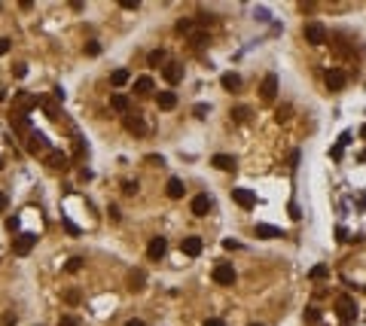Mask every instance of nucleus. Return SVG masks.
Segmentation results:
<instances>
[{
  "instance_id": "1",
  "label": "nucleus",
  "mask_w": 366,
  "mask_h": 326,
  "mask_svg": "<svg viewBox=\"0 0 366 326\" xmlns=\"http://www.w3.org/2000/svg\"><path fill=\"white\" fill-rule=\"evenodd\" d=\"M302 37H305V43H311V46H324V43L329 40V31L320 25V21H308V25L302 28Z\"/></svg>"
},
{
  "instance_id": "2",
  "label": "nucleus",
  "mask_w": 366,
  "mask_h": 326,
  "mask_svg": "<svg viewBox=\"0 0 366 326\" xmlns=\"http://www.w3.org/2000/svg\"><path fill=\"white\" fill-rule=\"evenodd\" d=\"M333 308H336V314H339L345 323H351L354 317H357V302H354L351 296H339V299L333 302Z\"/></svg>"
},
{
  "instance_id": "3",
  "label": "nucleus",
  "mask_w": 366,
  "mask_h": 326,
  "mask_svg": "<svg viewBox=\"0 0 366 326\" xmlns=\"http://www.w3.org/2000/svg\"><path fill=\"white\" fill-rule=\"evenodd\" d=\"M34 244H37V235H31V232H18L16 238H13V253L16 256H28L34 250Z\"/></svg>"
},
{
  "instance_id": "4",
  "label": "nucleus",
  "mask_w": 366,
  "mask_h": 326,
  "mask_svg": "<svg viewBox=\"0 0 366 326\" xmlns=\"http://www.w3.org/2000/svg\"><path fill=\"white\" fill-rule=\"evenodd\" d=\"M25 150H28L31 155H37V153H49V137H46L43 131H37V128H34V131L28 134V143H25Z\"/></svg>"
},
{
  "instance_id": "5",
  "label": "nucleus",
  "mask_w": 366,
  "mask_h": 326,
  "mask_svg": "<svg viewBox=\"0 0 366 326\" xmlns=\"http://www.w3.org/2000/svg\"><path fill=\"white\" fill-rule=\"evenodd\" d=\"M235 268L229 265V262H220V265H214V284H220V287H232L235 284Z\"/></svg>"
},
{
  "instance_id": "6",
  "label": "nucleus",
  "mask_w": 366,
  "mask_h": 326,
  "mask_svg": "<svg viewBox=\"0 0 366 326\" xmlns=\"http://www.w3.org/2000/svg\"><path fill=\"white\" fill-rule=\"evenodd\" d=\"M37 104H40V98H37V95H28V92H21V95L13 98V110H16V116H25L28 110H34Z\"/></svg>"
},
{
  "instance_id": "7",
  "label": "nucleus",
  "mask_w": 366,
  "mask_h": 326,
  "mask_svg": "<svg viewBox=\"0 0 366 326\" xmlns=\"http://www.w3.org/2000/svg\"><path fill=\"white\" fill-rule=\"evenodd\" d=\"M345 83H348V73L342 70V67H329V70H327V88H329V92L345 88Z\"/></svg>"
},
{
  "instance_id": "8",
  "label": "nucleus",
  "mask_w": 366,
  "mask_h": 326,
  "mask_svg": "<svg viewBox=\"0 0 366 326\" xmlns=\"http://www.w3.org/2000/svg\"><path fill=\"white\" fill-rule=\"evenodd\" d=\"M46 165H49L52 171H64V168H71V159H67V153H61V150H49L46 153Z\"/></svg>"
},
{
  "instance_id": "9",
  "label": "nucleus",
  "mask_w": 366,
  "mask_h": 326,
  "mask_svg": "<svg viewBox=\"0 0 366 326\" xmlns=\"http://www.w3.org/2000/svg\"><path fill=\"white\" fill-rule=\"evenodd\" d=\"M232 201H235L238 207H244V210H250V207L256 205V195L250 192V189H244V186H238V189H232Z\"/></svg>"
},
{
  "instance_id": "10",
  "label": "nucleus",
  "mask_w": 366,
  "mask_h": 326,
  "mask_svg": "<svg viewBox=\"0 0 366 326\" xmlns=\"http://www.w3.org/2000/svg\"><path fill=\"white\" fill-rule=\"evenodd\" d=\"M274 95H278V76L269 73L266 80H262V86H259V98L262 101H274Z\"/></svg>"
},
{
  "instance_id": "11",
  "label": "nucleus",
  "mask_w": 366,
  "mask_h": 326,
  "mask_svg": "<svg viewBox=\"0 0 366 326\" xmlns=\"http://www.w3.org/2000/svg\"><path fill=\"white\" fill-rule=\"evenodd\" d=\"M125 128H128L131 134H146V122H144V116L141 113H125Z\"/></svg>"
},
{
  "instance_id": "12",
  "label": "nucleus",
  "mask_w": 366,
  "mask_h": 326,
  "mask_svg": "<svg viewBox=\"0 0 366 326\" xmlns=\"http://www.w3.org/2000/svg\"><path fill=\"white\" fill-rule=\"evenodd\" d=\"M201 247H204V244H201L199 235H186V238L180 241V250L186 253V256H199V253H201Z\"/></svg>"
},
{
  "instance_id": "13",
  "label": "nucleus",
  "mask_w": 366,
  "mask_h": 326,
  "mask_svg": "<svg viewBox=\"0 0 366 326\" xmlns=\"http://www.w3.org/2000/svg\"><path fill=\"white\" fill-rule=\"evenodd\" d=\"M162 76H165V83L177 86V83L183 80V64H177V61H168V64H165V70H162Z\"/></svg>"
},
{
  "instance_id": "14",
  "label": "nucleus",
  "mask_w": 366,
  "mask_h": 326,
  "mask_svg": "<svg viewBox=\"0 0 366 326\" xmlns=\"http://www.w3.org/2000/svg\"><path fill=\"white\" fill-rule=\"evenodd\" d=\"M211 165L217 168V171H235V168H238V162L232 159V155H226V153H217L214 159H211Z\"/></svg>"
},
{
  "instance_id": "15",
  "label": "nucleus",
  "mask_w": 366,
  "mask_h": 326,
  "mask_svg": "<svg viewBox=\"0 0 366 326\" xmlns=\"http://www.w3.org/2000/svg\"><path fill=\"white\" fill-rule=\"evenodd\" d=\"M165 250H168V241L165 238H153L150 247H146V256L156 262V259H162V256H165Z\"/></svg>"
},
{
  "instance_id": "16",
  "label": "nucleus",
  "mask_w": 366,
  "mask_h": 326,
  "mask_svg": "<svg viewBox=\"0 0 366 326\" xmlns=\"http://www.w3.org/2000/svg\"><path fill=\"white\" fill-rule=\"evenodd\" d=\"M256 238H266V241H274V238H284L281 229L269 226V223H256Z\"/></svg>"
},
{
  "instance_id": "17",
  "label": "nucleus",
  "mask_w": 366,
  "mask_h": 326,
  "mask_svg": "<svg viewBox=\"0 0 366 326\" xmlns=\"http://www.w3.org/2000/svg\"><path fill=\"white\" fill-rule=\"evenodd\" d=\"M110 107L116 110V113H131V101H128V95H122V92H116L110 98Z\"/></svg>"
},
{
  "instance_id": "18",
  "label": "nucleus",
  "mask_w": 366,
  "mask_h": 326,
  "mask_svg": "<svg viewBox=\"0 0 366 326\" xmlns=\"http://www.w3.org/2000/svg\"><path fill=\"white\" fill-rule=\"evenodd\" d=\"M189 207H192V213H196V217H208V210H211V198H208V195H196Z\"/></svg>"
},
{
  "instance_id": "19",
  "label": "nucleus",
  "mask_w": 366,
  "mask_h": 326,
  "mask_svg": "<svg viewBox=\"0 0 366 326\" xmlns=\"http://www.w3.org/2000/svg\"><path fill=\"white\" fill-rule=\"evenodd\" d=\"M165 192H168V198H183L186 186H183V180H180V177H171V180H168V186H165Z\"/></svg>"
},
{
  "instance_id": "20",
  "label": "nucleus",
  "mask_w": 366,
  "mask_h": 326,
  "mask_svg": "<svg viewBox=\"0 0 366 326\" xmlns=\"http://www.w3.org/2000/svg\"><path fill=\"white\" fill-rule=\"evenodd\" d=\"M220 86L226 88V92H238V88H241V76H238V73H223L220 76Z\"/></svg>"
},
{
  "instance_id": "21",
  "label": "nucleus",
  "mask_w": 366,
  "mask_h": 326,
  "mask_svg": "<svg viewBox=\"0 0 366 326\" xmlns=\"http://www.w3.org/2000/svg\"><path fill=\"white\" fill-rule=\"evenodd\" d=\"M156 104H159V110H174L177 107V95L174 92H159Z\"/></svg>"
},
{
  "instance_id": "22",
  "label": "nucleus",
  "mask_w": 366,
  "mask_h": 326,
  "mask_svg": "<svg viewBox=\"0 0 366 326\" xmlns=\"http://www.w3.org/2000/svg\"><path fill=\"white\" fill-rule=\"evenodd\" d=\"M13 131H16V134H25V137H28V134L34 131L31 119H28V116H13Z\"/></svg>"
},
{
  "instance_id": "23",
  "label": "nucleus",
  "mask_w": 366,
  "mask_h": 326,
  "mask_svg": "<svg viewBox=\"0 0 366 326\" xmlns=\"http://www.w3.org/2000/svg\"><path fill=\"white\" fill-rule=\"evenodd\" d=\"M153 88H156L153 76H137V80H134V92H137V95H150Z\"/></svg>"
},
{
  "instance_id": "24",
  "label": "nucleus",
  "mask_w": 366,
  "mask_h": 326,
  "mask_svg": "<svg viewBox=\"0 0 366 326\" xmlns=\"http://www.w3.org/2000/svg\"><path fill=\"white\" fill-rule=\"evenodd\" d=\"M144 284H146L144 268H134V272L128 275V290H144Z\"/></svg>"
},
{
  "instance_id": "25",
  "label": "nucleus",
  "mask_w": 366,
  "mask_h": 326,
  "mask_svg": "<svg viewBox=\"0 0 366 326\" xmlns=\"http://www.w3.org/2000/svg\"><path fill=\"white\" fill-rule=\"evenodd\" d=\"M128 80H131V73L125 70V67H119V70H113V73H110V83H113V86H125Z\"/></svg>"
},
{
  "instance_id": "26",
  "label": "nucleus",
  "mask_w": 366,
  "mask_h": 326,
  "mask_svg": "<svg viewBox=\"0 0 366 326\" xmlns=\"http://www.w3.org/2000/svg\"><path fill=\"white\" fill-rule=\"evenodd\" d=\"M162 61H165V49H153L150 55H146V64H150V67H159Z\"/></svg>"
},
{
  "instance_id": "27",
  "label": "nucleus",
  "mask_w": 366,
  "mask_h": 326,
  "mask_svg": "<svg viewBox=\"0 0 366 326\" xmlns=\"http://www.w3.org/2000/svg\"><path fill=\"white\" fill-rule=\"evenodd\" d=\"M40 107L46 110V116H49V119H58V107H55V101H46V98H40Z\"/></svg>"
},
{
  "instance_id": "28",
  "label": "nucleus",
  "mask_w": 366,
  "mask_h": 326,
  "mask_svg": "<svg viewBox=\"0 0 366 326\" xmlns=\"http://www.w3.org/2000/svg\"><path fill=\"white\" fill-rule=\"evenodd\" d=\"M229 116H232V122H247V119H250V110H247V107H235Z\"/></svg>"
},
{
  "instance_id": "29",
  "label": "nucleus",
  "mask_w": 366,
  "mask_h": 326,
  "mask_svg": "<svg viewBox=\"0 0 366 326\" xmlns=\"http://www.w3.org/2000/svg\"><path fill=\"white\" fill-rule=\"evenodd\" d=\"M327 275H329V268H327V265H314L311 272H308V277H311V280H324Z\"/></svg>"
},
{
  "instance_id": "30",
  "label": "nucleus",
  "mask_w": 366,
  "mask_h": 326,
  "mask_svg": "<svg viewBox=\"0 0 366 326\" xmlns=\"http://www.w3.org/2000/svg\"><path fill=\"white\" fill-rule=\"evenodd\" d=\"M192 46H208V31H192Z\"/></svg>"
},
{
  "instance_id": "31",
  "label": "nucleus",
  "mask_w": 366,
  "mask_h": 326,
  "mask_svg": "<svg viewBox=\"0 0 366 326\" xmlns=\"http://www.w3.org/2000/svg\"><path fill=\"white\" fill-rule=\"evenodd\" d=\"M58 326H83V320H79L76 314H64V317L58 320Z\"/></svg>"
},
{
  "instance_id": "32",
  "label": "nucleus",
  "mask_w": 366,
  "mask_h": 326,
  "mask_svg": "<svg viewBox=\"0 0 366 326\" xmlns=\"http://www.w3.org/2000/svg\"><path fill=\"white\" fill-rule=\"evenodd\" d=\"M287 119H290V104H284V107L274 110V122H287Z\"/></svg>"
},
{
  "instance_id": "33",
  "label": "nucleus",
  "mask_w": 366,
  "mask_h": 326,
  "mask_svg": "<svg viewBox=\"0 0 366 326\" xmlns=\"http://www.w3.org/2000/svg\"><path fill=\"white\" fill-rule=\"evenodd\" d=\"M79 268H83V259H79V256H73V259H67V265H64V272H71V275H76Z\"/></svg>"
},
{
  "instance_id": "34",
  "label": "nucleus",
  "mask_w": 366,
  "mask_h": 326,
  "mask_svg": "<svg viewBox=\"0 0 366 326\" xmlns=\"http://www.w3.org/2000/svg\"><path fill=\"white\" fill-rule=\"evenodd\" d=\"M83 49H86V55H92V58H95V55H101V43H98V40H89Z\"/></svg>"
},
{
  "instance_id": "35",
  "label": "nucleus",
  "mask_w": 366,
  "mask_h": 326,
  "mask_svg": "<svg viewBox=\"0 0 366 326\" xmlns=\"http://www.w3.org/2000/svg\"><path fill=\"white\" fill-rule=\"evenodd\" d=\"M79 299H83V296H79V290H67V293H64L67 305H79Z\"/></svg>"
},
{
  "instance_id": "36",
  "label": "nucleus",
  "mask_w": 366,
  "mask_h": 326,
  "mask_svg": "<svg viewBox=\"0 0 366 326\" xmlns=\"http://www.w3.org/2000/svg\"><path fill=\"white\" fill-rule=\"evenodd\" d=\"M208 104H196V107H192V116H196V119H208Z\"/></svg>"
},
{
  "instance_id": "37",
  "label": "nucleus",
  "mask_w": 366,
  "mask_h": 326,
  "mask_svg": "<svg viewBox=\"0 0 366 326\" xmlns=\"http://www.w3.org/2000/svg\"><path fill=\"white\" fill-rule=\"evenodd\" d=\"M192 31H196V28H192L189 18H180V21H177V34H192Z\"/></svg>"
},
{
  "instance_id": "38",
  "label": "nucleus",
  "mask_w": 366,
  "mask_h": 326,
  "mask_svg": "<svg viewBox=\"0 0 366 326\" xmlns=\"http://www.w3.org/2000/svg\"><path fill=\"white\" fill-rule=\"evenodd\" d=\"M305 320H308V323H317V320H320V308H314V305L305 308Z\"/></svg>"
},
{
  "instance_id": "39",
  "label": "nucleus",
  "mask_w": 366,
  "mask_h": 326,
  "mask_svg": "<svg viewBox=\"0 0 366 326\" xmlns=\"http://www.w3.org/2000/svg\"><path fill=\"white\" fill-rule=\"evenodd\" d=\"M6 229L9 232H18L21 229V217H6Z\"/></svg>"
},
{
  "instance_id": "40",
  "label": "nucleus",
  "mask_w": 366,
  "mask_h": 326,
  "mask_svg": "<svg viewBox=\"0 0 366 326\" xmlns=\"http://www.w3.org/2000/svg\"><path fill=\"white\" fill-rule=\"evenodd\" d=\"M137 189H141V186H137L134 180H125V183H122V192H125V195H134Z\"/></svg>"
},
{
  "instance_id": "41",
  "label": "nucleus",
  "mask_w": 366,
  "mask_h": 326,
  "mask_svg": "<svg viewBox=\"0 0 366 326\" xmlns=\"http://www.w3.org/2000/svg\"><path fill=\"white\" fill-rule=\"evenodd\" d=\"M13 73L18 76V80H21V76H28V64H25V61H18V64H13Z\"/></svg>"
},
{
  "instance_id": "42",
  "label": "nucleus",
  "mask_w": 366,
  "mask_h": 326,
  "mask_svg": "<svg viewBox=\"0 0 366 326\" xmlns=\"http://www.w3.org/2000/svg\"><path fill=\"white\" fill-rule=\"evenodd\" d=\"M287 210H290V217H293V220H302V210H299V205H296V201H290V207H287Z\"/></svg>"
},
{
  "instance_id": "43",
  "label": "nucleus",
  "mask_w": 366,
  "mask_h": 326,
  "mask_svg": "<svg viewBox=\"0 0 366 326\" xmlns=\"http://www.w3.org/2000/svg\"><path fill=\"white\" fill-rule=\"evenodd\" d=\"M73 159H83V140H73Z\"/></svg>"
},
{
  "instance_id": "44",
  "label": "nucleus",
  "mask_w": 366,
  "mask_h": 326,
  "mask_svg": "<svg viewBox=\"0 0 366 326\" xmlns=\"http://www.w3.org/2000/svg\"><path fill=\"white\" fill-rule=\"evenodd\" d=\"M146 165H156V168H162V165H165V159H162V155H146Z\"/></svg>"
},
{
  "instance_id": "45",
  "label": "nucleus",
  "mask_w": 366,
  "mask_h": 326,
  "mask_svg": "<svg viewBox=\"0 0 366 326\" xmlns=\"http://www.w3.org/2000/svg\"><path fill=\"white\" fill-rule=\"evenodd\" d=\"M9 46H13V40H9V37H0V55H6Z\"/></svg>"
},
{
  "instance_id": "46",
  "label": "nucleus",
  "mask_w": 366,
  "mask_h": 326,
  "mask_svg": "<svg viewBox=\"0 0 366 326\" xmlns=\"http://www.w3.org/2000/svg\"><path fill=\"white\" fill-rule=\"evenodd\" d=\"M92 177H95V174H92V171H89V168H79V180H83V183H89V180H92Z\"/></svg>"
},
{
  "instance_id": "47",
  "label": "nucleus",
  "mask_w": 366,
  "mask_h": 326,
  "mask_svg": "<svg viewBox=\"0 0 366 326\" xmlns=\"http://www.w3.org/2000/svg\"><path fill=\"white\" fill-rule=\"evenodd\" d=\"M6 207H9V195H6V192H0V213H3Z\"/></svg>"
},
{
  "instance_id": "48",
  "label": "nucleus",
  "mask_w": 366,
  "mask_h": 326,
  "mask_svg": "<svg viewBox=\"0 0 366 326\" xmlns=\"http://www.w3.org/2000/svg\"><path fill=\"white\" fill-rule=\"evenodd\" d=\"M119 6H122V9H137V6H141V3H137V0H122Z\"/></svg>"
},
{
  "instance_id": "49",
  "label": "nucleus",
  "mask_w": 366,
  "mask_h": 326,
  "mask_svg": "<svg viewBox=\"0 0 366 326\" xmlns=\"http://www.w3.org/2000/svg\"><path fill=\"white\" fill-rule=\"evenodd\" d=\"M107 217H110V223H119V207H110Z\"/></svg>"
},
{
  "instance_id": "50",
  "label": "nucleus",
  "mask_w": 366,
  "mask_h": 326,
  "mask_svg": "<svg viewBox=\"0 0 366 326\" xmlns=\"http://www.w3.org/2000/svg\"><path fill=\"white\" fill-rule=\"evenodd\" d=\"M223 247H226V250H238L241 244H238V241H232V238H226V241H223Z\"/></svg>"
},
{
  "instance_id": "51",
  "label": "nucleus",
  "mask_w": 366,
  "mask_h": 326,
  "mask_svg": "<svg viewBox=\"0 0 366 326\" xmlns=\"http://www.w3.org/2000/svg\"><path fill=\"white\" fill-rule=\"evenodd\" d=\"M211 21H214V16H211V13H208V16L199 13V25H211Z\"/></svg>"
},
{
  "instance_id": "52",
  "label": "nucleus",
  "mask_w": 366,
  "mask_h": 326,
  "mask_svg": "<svg viewBox=\"0 0 366 326\" xmlns=\"http://www.w3.org/2000/svg\"><path fill=\"white\" fill-rule=\"evenodd\" d=\"M61 223H64V229H67V232H71V235H79V229L73 226V223H71V220H61Z\"/></svg>"
},
{
  "instance_id": "53",
  "label": "nucleus",
  "mask_w": 366,
  "mask_h": 326,
  "mask_svg": "<svg viewBox=\"0 0 366 326\" xmlns=\"http://www.w3.org/2000/svg\"><path fill=\"white\" fill-rule=\"evenodd\" d=\"M204 326H226L220 317H208V320H204Z\"/></svg>"
},
{
  "instance_id": "54",
  "label": "nucleus",
  "mask_w": 366,
  "mask_h": 326,
  "mask_svg": "<svg viewBox=\"0 0 366 326\" xmlns=\"http://www.w3.org/2000/svg\"><path fill=\"white\" fill-rule=\"evenodd\" d=\"M296 165H299V150L290 153V168H296Z\"/></svg>"
},
{
  "instance_id": "55",
  "label": "nucleus",
  "mask_w": 366,
  "mask_h": 326,
  "mask_svg": "<svg viewBox=\"0 0 366 326\" xmlns=\"http://www.w3.org/2000/svg\"><path fill=\"white\" fill-rule=\"evenodd\" d=\"M16 320H18L16 314H6V317H3V326H16Z\"/></svg>"
},
{
  "instance_id": "56",
  "label": "nucleus",
  "mask_w": 366,
  "mask_h": 326,
  "mask_svg": "<svg viewBox=\"0 0 366 326\" xmlns=\"http://www.w3.org/2000/svg\"><path fill=\"white\" fill-rule=\"evenodd\" d=\"M336 238H339V241H348V232L339 226V229H336Z\"/></svg>"
},
{
  "instance_id": "57",
  "label": "nucleus",
  "mask_w": 366,
  "mask_h": 326,
  "mask_svg": "<svg viewBox=\"0 0 366 326\" xmlns=\"http://www.w3.org/2000/svg\"><path fill=\"white\" fill-rule=\"evenodd\" d=\"M125 326H146V323H144V320H128Z\"/></svg>"
},
{
  "instance_id": "58",
  "label": "nucleus",
  "mask_w": 366,
  "mask_h": 326,
  "mask_svg": "<svg viewBox=\"0 0 366 326\" xmlns=\"http://www.w3.org/2000/svg\"><path fill=\"white\" fill-rule=\"evenodd\" d=\"M357 159H360V162L366 165V150H360V155H357Z\"/></svg>"
},
{
  "instance_id": "59",
  "label": "nucleus",
  "mask_w": 366,
  "mask_h": 326,
  "mask_svg": "<svg viewBox=\"0 0 366 326\" xmlns=\"http://www.w3.org/2000/svg\"><path fill=\"white\" fill-rule=\"evenodd\" d=\"M0 101H6V88H0Z\"/></svg>"
},
{
  "instance_id": "60",
  "label": "nucleus",
  "mask_w": 366,
  "mask_h": 326,
  "mask_svg": "<svg viewBox=\"0 0 366 326\" xmlns=\"http://www.w3.org/2000/svg\"><path fill=\"white\" fill-rule=\"evenodd\" d=\"M360 137H366V125H363V128H360Z\"/></svg>"
},
{
  "instance_id": "61",
  "label": "nucleus",
  "mask_w": 366,
  "mask_h": 326,
  "mask_svg": "<svg viewBox=\"0 0 366 326\" xmlns=\"http://www.w3.org/2000/svg\"><path fill=\"white\" fill-rule=\"evenodd\" d=\"M0 171H3V155H0Z\"/></svg>"
},
{
  "instance_id": "62",
  "label": "nucleus",
  "mask_w": 366,
  "mask_h": 326,
  "mask_svg": "<svg viewBox=\"0 0 366 326\" xmlns=\"http://www.w3.org/2000/svg\"><path fill=\"white\" fill-rule=\"evenodd\" d=\"M250 326H262V323H250Z\"/></svg>"
},
{
  "instance_id": "63",
  "label": "nucleus",
  "mask_w": 366,
  "mask_h": 326,
  "mask_svg": "<svg viewBox=\"0 0 366 326\" xmlns=\"http://www.w3.org/2000/svg\"><path fill=\"white\" fill-rule=\"evenodd\" d=\"M363 293H366V287H363Z\"/></svg>"
}]
</instances>
